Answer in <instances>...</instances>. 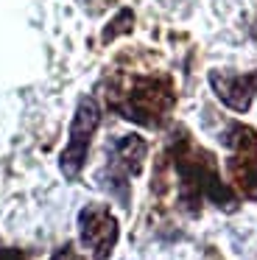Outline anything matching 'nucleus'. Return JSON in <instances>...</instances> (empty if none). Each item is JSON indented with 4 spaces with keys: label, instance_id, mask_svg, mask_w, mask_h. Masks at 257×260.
Masks as SVG:
<instances>
[{
    "label": "nucleus",
    "instance_id": "nucleus-9",
    "mask_svg": "<svg viewBox=\"0 0 257 260\" xmlns=\"http://www.w3.org/2000/svg\"><path fill=\"white\" fill-rule=\"evenodd\" d=\"M254 73H257V70H254Z\"/></svg>",
    "mask_w": 257,
    "mask_h": 260
},
{
    "label": "nucleus",
    "instance_id": "nucleus-7",
    "mask_svg": "<svg viewBox=\"0 0 257 260\" xmlns=\"http://www.w3.org/2000/svg\"><path fill=\"white\" fill-rule=\"evenodd\" d=\"M210 84L215 90V95L227 104L235 112H246L251 107V98L257 92V73H246V76H227L221 70L210 73Z\"/></svg>",
    "mask_w": 257,
    "mask_h": 260
},
{
    "label": "nucleus",
    "instance_id": "nucleus-8",
    "mask_svg": "<svg viewBox=\"0 0 257 260\" xmlns=\"http://www.w3.org/2000/svg\"><path fill=\"white\" fill-rule=\"evenodd\" d=\"M50 260H84V257H81V254H78L73 246H61V249H59V252H56Z\"/></svg>",
    "mask_w": 257,
    "mask_h": 260
},
{
    "label": "nucleus",
    "instance_id": "nucleus-3",
    "mask_svg": "<svg viewBox=\"0 0 257 260\" xmlns=\"http://www.w3.org/2000/svg\"><path fill=\"white\" fill-rule=\"evenodd\" d=\"M145 159V140L137 135H126L109 146V157H106V168L101 171V185L117 196L123 204L128 202V182L143 171Z\"/></svg>",
    "mask_w": 257,
    "mask_h": 260
},
{
    "label": "nucleus",
    "instance_id": "nucleus-4",
    "mask_svg": "<svg viewBox=\"0 0 257 260\" xmlns=\"http://www.w3.org/2000/svg\"><path fill=\"white\" fill-rule=\"evenodd\" d=\"M227 146L232 148L229 179L246 199L257 202V132L251 126L232 123L227 132Z\"/></svg>",
    "mask_w": 257,
    "mask_h": 260
},
{
    "label": "nucleus",
    "instance_id": "nucleus-5",
    "mask_svg": "<svg viewBox=\"0 0 257 260\" xmlns=\"http://www.w3.org/2000/svg\"><path fill=\"white\" fill-rule=\"evenodd\" d=\"M101 123V109L92 98H81L76 109V118H73L70 126V140H67L65 151H61V174L67 179H76L81 174L84 162H87V154H89V143H92V135Z\"/></svg>",
    "mask_w": 257,
    "mask_h": 260
},
{
    "label": "nucleus",
    "instance_id": "nucleus-6",
    "mask_svg": "<svg viewBox=\"0 0 257 260\" xmlns=\"http://www.w3.org/2000/svg\"><path fill=\"white\" fill-rule=\"evenodd\" d=\"M117 221L104 204H87L78 213V238L92 252L95 260H106L117 243Z\"/></svg>",
    "mask_w": 257,
    "mask_h": 260
},
{
    "label": "nucleus",
    "instance_id": "nucleus-2",
    "mask_svg": "<svg viewBox=\"0 0 257 260\" xmlns=\"http://www.w3.org/2000/svg\"><path fill=\"white\" fill-rule=\"evenodd\" d=\"M173 84L162 76H143L132 79L128 84L109 90V104L126 120H134L140 126H159L173 109Z\"/></svg>",
    "mask_w": 257,
    "mask_h": 260
},
{
    "label": "nucleus",
    "instance_id": "nucleus-1",
    "mask_svg": "<svg viewBox=\"0 0 257 260\" xmlns=\"http://www.w3.org/2000/svg\"><path fill=\"white\" fill-rule=\"evenodd\" d=\"M173 159V168L179 174V185H182V202L184 207H199L201 202H215L218 207H235V193L221 182L215 168V159L210 151L196 146L193 137L187 132H179L171 140L168 148Z\"/></svg>",
    "mask_w": 257,
    "mask_h": 260
}]
</instances>
